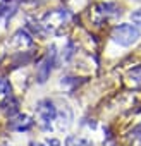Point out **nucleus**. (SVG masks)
Here are the masks:
<instances>
[{
  "label": "nucleus",
  "mask_w": 141,
  "mask_h": 146,
  "mask_svg": "<svg viewBox=\"0 0 141 146\" xmlns=\"http://www.w3.org/2000/svg\"><path fill=\"white\" fill-rule=\"evenodd\" d=\"M69 21H70L69 11H65V9H53V11H48L41 17L40 24H41V29H43L45 35H48V33L50 35H57L65 24H69Z\"/></svg>",
  "instance_id": "f257e3e1"
},
{
  "label": "nucleus",
  "mask_w": 141,
  "mask_h": 146,
  "mask_svg": "<svg viewBox=\"0 0 141 146\" xmlns=\"http://www.w3.org/2000/svg\"><path fill=\"white\" fill-rule=\"evenodd\" d=\"M110 38L114 43H117L119 46H131L134 45L139 38H141V31L136 24H129V23H122V24H117L112 33H110Z\"/></svg>",
  "instance_id": "f03ea898"
},
{
  "label": "nucleus",
  "mask_w": 141,
  "mask_h": 146,
  "mask_svg": "<svg viewBox=\"0 0 141 146\" xmlns=\"http://www.w3.org/2000/svg\"><path fill=\"white\" fill-rule=\"evenodd\" d=\"M57 119V108L52 100H41L36 103V122L41 129H52V122Z\"/></svg>",
  "instance_id": "7ed1b4c3"
},
{
  "label": "nucleus",
  "mask_w": 141,
  "mask_h": 146,
  "mask_svg": "<svg viewBox=\"0 0 141 146\" xmlns=\"http://www.w3.org/2000/svg\"><path fill=\"white\" fill-rule=\"evenodd\" d=\"M55 62H57V48H55V45H52V46L47 50L45 57L40 60L38 67H36V79H38V83L43 84V83L50 78V72H52Z\"/></svg>",
  "instance_id": "20e7f679"
},
{
  "label": "nucleus",
  "mask_w": 141,
  "mask_h": 146,
  "mask_svg": "<svg viewBox=\"0 0 141 146\" xmlns=\"http://www.w3.org/2000/svg\"><path fill=\"white\" fill-rule=\"evenodd\" d=\"M33 124H35V120L29 115H24V113L23 115L17 113V115L11 117V122H9L11 129H14V131H29L33 127Z\"/></svg>",
  "instance_id": "39448f33"
},
{
  "label": "nucleus",
  "mask_w": 141,
  "mask_h": 146,
  "mask_svg": "<svg viewBox=\"0 0 141 146\" xmlns=\"http://www.w3.org/2000/svg\"><path fill=\"white\" fill-rule=\"evenodd\" d=\"M11 43H12L16 48H19V50H24V48L31 46V43H33V36L28 33V29H19V31H17V33L12 36Z\"/></svg>",
  "instance_id": "423d86ee"
},
{
  "label": "nucleus",
  "mask_w": 141,
  "mask_h": 146,
  "mask_svg": "<svg viewBox=\"0 0 141 146\" xmlns=\"http://www.w3.org/2000/svg\"><path fill=\"white\" fill-rule=\"evenodd\" d=\"M17 11H19V0H4V4L0 5V19L9 21Z\"/></svg>",
  "instance_id": "0eeeda50"
},
{
  "label": "nucleus",
  "mask_w": 141,
  "mask_h": 146,
  "mask_svg": "<svg viewBox=\"0 0 141 146\" xmlns=\"http://www.w3.org/2000/svg\"><path fill=\"white\" fill-rule=\"evenodd\" d=\"M0 110H2L9 119L11 117H14V115H17L19 113V102L12 96V95H9V96H5V100L0 103Z\"/></svg>",
  "instance_id": "6e6552de"
},
{
  "label": "nucleus",
  "mask_w": 141,
  "mask_h": 146,
  "mask_svg": "<svg viewBox=\"0 0 141 146\" xmlns=\"http://www.w3.org/2000/svg\"><path fill=\"white\" fill-rule=\"evenodd\" d=\"M96 12L105 19H114V17H117L120 14V9L115 4H100L96 7Z\"/></svg>",
  "instance_id": "1a4fd4ad"
},
{
  "label": "nucleus",
  "mask_w": 141,
  "mask_h": 146,
  "mask_svg": "<svg viewBox=\"0 0 141 146\" xmlns=\"http://www.w3.org/2000/svg\"><path fill=\"white\" fill-rule=\"evenodd\" d=\"M57 124H59V129H67L70 125V122H72V112H70V108L67 105H64V108L60 112H57Z\"/></svg>",
  "instance_id": "9d476101"
},
{
  "label": "nucleus",
  "mask_w": 141,
  "mask_h": 146,
  "mask_svg": "<svg viewBox=\"0 0 141 146\" xmlns=\"http://www.w3.org/2000/svg\"><path fill=\"white\" fill-rule=\"evenodd\" d=\"M65 146H91L86 139L83 137H78V136H69L67 141H65Z\"/></svg>",
  "instance_id": "9b49d317"
},
{
  "label": "nucleus",
  "mask_w": 141,
  "mask_h": 146,
  "mask_svg": "<svg viewBox=\"0 0 141 146\" xmlns=\"http://www.w3.org/2000/svg\"><path fill=\"white\" fill-rule=\"evenodd\" d=\"M129 78H131V81H132L136 86H141V65L134 67V69L129 72Z\"/></svg>",
  "instance_id": "f8f14e48"
},
{
  "label": "nucleus",
  "mask_w": 141,
  "mask_h": 146,
  "mask_svg": "<svg viewBox=\"0 0 141 146\" xmlns=\"http://www.w3.org/2000/svg\"><path fill=\"white\" fill-rule=\"evenodd\" d=\"M11 95V83L5 78H0V96H9Z\"/></svg>",
  "instance_id": "ddd939ff"
},
{
  "label": "nucleus",
  "mask_w": 141,
  "mask_h": 146,
  "mask_svg": "<svg viewBox=\"0 0 141 146\" xmlns=\"http://www.w3.org/2000/svg\"><path fill=\"white\" fill-rule=\"evenodd\" d=\"M129 139H136V144L141 141V124H139V125H136V127L129 132Z\"/></svg>",
  "instance_id": "4468645a"
},
{
  "label": "nucleus",
  "mask_w": 141,
  "mask_h": 146,
  "mask_svg": "<svg viewBox=\"0 0 141 146\" xmlns=\"http://www.w3.org/2000/svg\"><path fill=\"white\" fill-rule=\"evenodd\" d=\"M131 21H132V24H136L138 28H141V9H136L131 14Z\"/></svg>",
  "instance_id": "2eb2a0df"
},
{
  "label": "nucleus",
  "mask_w": 141,
  "mask_h": 146,
  "mask_svg": "<svg viewBox=\"0 0 141 146\" xmlns=\"http://www.w3.org/2000/svg\"><path fill=\"white\" fill-rule=\"evenodd\" d=\"M48 146H60L59 139H48Z\"/></svg>",
  "instance_id": "dca6fc26"
},
{
  "label": "nucleus",
  "mask_w": 141,
  "mask_h": 146,
  "mask_svg": "<svg viewBox=\"0 0 141 146\" xmlns=\"http://www.w3.org/2000/svg\"><path fill=\"white\" fill-rule=\"evenodd\" d=\"M29 146H43V144H40V143H31Z\"/></svg>",
  "instance_id": "f3484780"
}]
</instances>
